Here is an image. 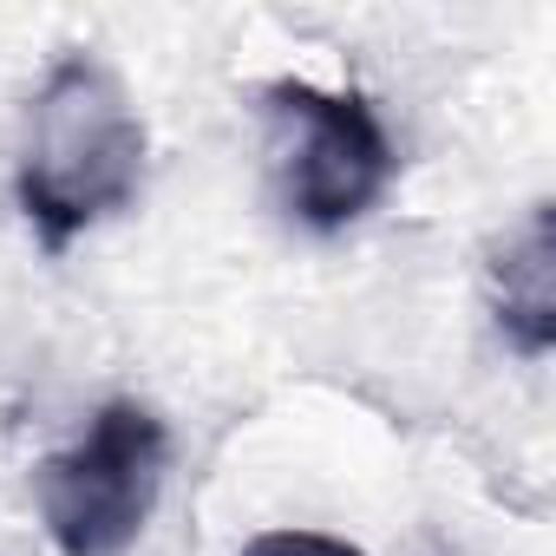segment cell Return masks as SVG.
Here are the masks:
<instances>
[{
	"mask_svg": "<svg viewBox=\"0 0 556 556\" xmlns=\"http://www.w3.org/2000/svg\"><path fill=\"white\" fill-rule=\"evenodd\" d=\"M144 184V118L125 79L92 60L66 53L27 112L21 151V210L47 255H66L92 223L118 216Z\"/></svg>",
	"mask_w": 556,
	"mask_h": 556,
	"instance_id": "obj_1",
	"label": "cell"
},
{
	"mask_svg": "<svg viewBox=\"0 0 556 556\" xmlns=\"http://www.w3.org/2000/svg\"><path fill=\"white\" fill-rule=\"evenodd\" d=\"M262 118H268L275 190H282L289 216L308 229L361 223L400 170L393 138L361 92H328L308 79H268Z\"/></svg>",
	"mask_w": 556,
	"mask_h": 556,
	"instance_id": "obj_2",
	"label": "cell"
},
{
	"mask_svg": "<svg viewBox=\"0 0 556 556\" xmlns=\"http://www.w3.org/2000/svg\"><path fill=\"white\" fill-rule=\"evenodd\" d=\"M164 465H170V439L151 406H138V400L99 406L86 439L53 452L34 471L53 549L60 556H125L138 543V530L151 523Z\"/></svg>",
	"mask_w": 556,
	"mask_h": 556,
	"instance_id": "obj_3",
	"label": "cell"
},
{
	"mask_svg": "<svg viewBox=\"0 0 556 556\" xmlns=\"http://www.w3.org/2000/svg\"><path fill=\"white\" fill-rule=\"evenodd\" d=\"M491 302L497 328L523 361H543L556 348V223L549 203H536L491 262Z\"/></svg>",
	"mask_w": 556,
	"mask_h": 556,
	"instance_id": "obj_4",
	"label": "cell"
},
{
	"mask_svg": "<svg viewBox=\"0 0 556 556\" xmlns=\"http://www.w3.org/2000/svg\"><path fill=\"white\" fill-rule=\"evenodd\" d=\"M242 556H361V549L348 536H328V530H268Z\"/></svg>",
	"mask_w": 556,
	"mask_h": 556,
	"instance_id": "obj_5",
	"label": "cell"
}]
</instances>
